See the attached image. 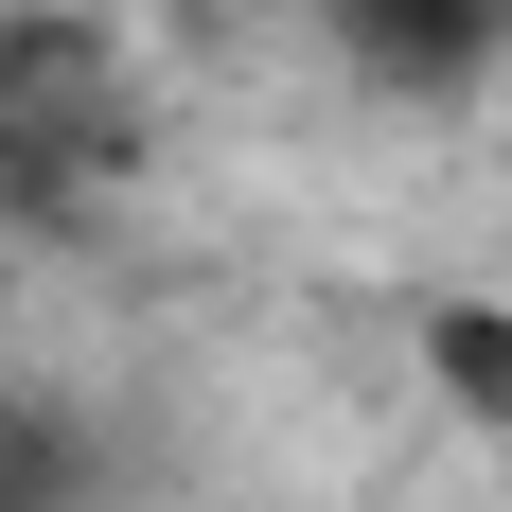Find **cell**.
<instances>
[{"instance_id": "6da1fadb", "label": "cell", "mask_w": 512, "mask_h": 512, "mask_svg": "<svg viewBox=\"0 0 512 512\" xmlns=\"http://www.w3.org/2000/svg\"><path fill=\"white\" fill-rule=\"evenodd\" d=\"M318 36H336V71L389 106H460L512 71V0H318Z\"/></svg>"}]
</instances>
